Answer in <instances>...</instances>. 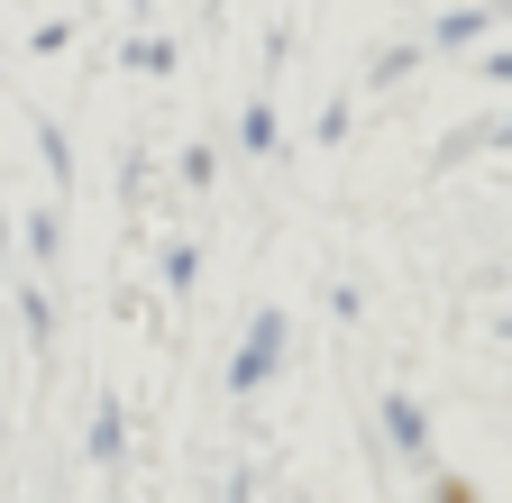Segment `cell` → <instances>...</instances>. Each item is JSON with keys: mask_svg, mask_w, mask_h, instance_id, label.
Masks as SVG:
<instances>
[{"mask_svg": "<svg viewBox=\"0 0 512 503\" xmlns=\"http://www.w3.org/2000/svg\"><path fill=\"white\" fill-rule=\"evenodd\" d=\"M275 348H284V311H256V339H247V357H238V385H266Z\"/></svg>", "mask_w": 512, "mask_h": 503, "instance_id": "obj_1", "label": "cell"}, {"mask_svg": "<svg viewBox=\"0 0 512 503\" xmlns=\"http://www.w3.org/2000/svg\"><path fill=\"white\" fill-rule=\"evenodd\" d=\"M430 503H476V485H467V476H439V485H430Z\"/></svg>", "mask_w": 512, "mask_h": 503, "instance_id": "obj_3", "label": "cell"}, {"mask_svg": "<svg viewBox=\"0 0 512 503\" xmlns=\"http://www.w3.org/2000/svg\"><path fill=\"white\" fill-rule=\"evenodd\" d=\"M128 65H138V74H165V65H174V46H165V37H138V46H128Z\"/></svg>", "mask_w": 512, "mask_h": 503, "instance_id": "obj_2", "label": "cell"}]
</instances>
